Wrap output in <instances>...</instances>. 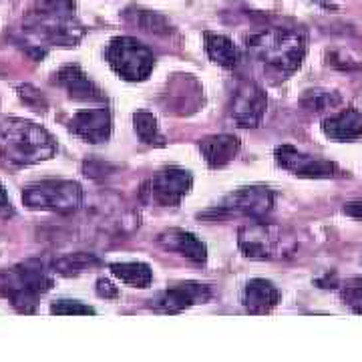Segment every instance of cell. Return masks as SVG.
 <instances>
[{
  "instance_id": "obj_22",
  "label": "cell",
  "mask_w": 362,
  "mask_h": 362,
  "mask_svg": "<svg viewBox=\"0 0 362 362\" xmlns=\"http://www.w3.org/2000/svg\"><path fill=\"white\" fill-rule=\"evenodd\" d=\"M99 259L95 256H87V254H73L61 258L59 262H54V270L61 274H78V272L89 270L90 266H97Z\"/></svg>"
},
{
  "instance_id": "obj_15",
  "label": "cell",
  "mask_w": 362,
  "mask_h": 362,
  "mask_svg": "<svg viewBox=\"0 0 362 362\" xmlns=\"http://www.w3.org/2000/svg\"><path fill=\"white\" fill-rule=\"evenodd\" d=\"M326 137L337 141H352L362 137V113L356 109H344L337 115L328 117L322 123Z\"/></svg>"
},
{
  "instance_id": "obj_25",
  "label": "cell",
  "mask_w": 362,
  "mask_h": 362,
  "mask_svg": "<svg viewBox=\"0 0 362 362\" xmlns=\"http://www.w3.org/2000/svg\"><path fill=\"white\" fill-rule=\"evenodd\" d=\"M342 300L356 314H362V278L346 280L342 286Z\"/></svg>"
},
{
  "instance_id": "obj_3",
  "label": "cell",
  "mask_w": 362,
  "mask_h": 362,
  "mask_svg": "<svg viewBox=\"0 0 362 362\" xmlns=\"http://www.w3.org/2000/svg\"><path fill=\"white\" fill-rule=\"evenodd\" d=\"M51 286L52 280L40 262H25L0 272V296L8 298L21 312H33L37 300L49 292Z\"/></svg>"
},
{
  "instance_id": "obj_17",
  "label": "cell",
  "mask_w": 362,
  "mask_h": 362,
  "mask_svg": "<svg viewBox=\"0 0 362 362\" xmlns=\"http://www.w3.org/2000/svg\"><path fill=\"white\" fill-rule=\"evenodd\" d=\"M199 149L211 168H223L240 151V139L233 135H214L199 143Z\"/></svg>"
},
{
  "instance_id": "obj_14",
  "label": "cell",
  "mask_w": 362,
  "mask_h": 362,
  "mask_svg": "<svg viewBox=\"0 0 362 362\" xmlns=\"http://www.w3.org/2000/svg\"><path fill=\"white\" fill-rule=\"evenodd\" d=\"M159 244L169 250V252H177L181 256H185L192 262H206L207 250L206 244L202 240H197L194 233L185 232V230H168L159 235Z\"/></svg>"
},
{
  "instance_id": "obj_7",
  "label": "cell",
  "mask_w": 362,
  "mask_h": 362,
  "mask_svg": "<svg viewBox=\"0 0 362 362\" xmlns=\"http://www.w3.org/2000/svg\"><path fill=\"white\" fill-rule=\"evenodd\" d=\"M276 161L288 171L296 173L300 177H314V180H328V177H338L342 171L337 163L326 161L320 157H312L298 151L292 145H282L276 149Z\"/></svg>"
},
{
  "instance_id": "obj_28",
  "label": "cell",
  "mask_w": 362,
  "mask_h": 362,
  "mask_svg": "<svg viewBox=\"0 0 362 362\" xmlns=\"http://www.w3.org/2000/svg\"><path fill=\"white\" fill-rule=\"evenodd\" d=\"M97 294L105 300H113V298L119 296V290H117V286H113L109 280H105L101 278L99 282H97Z\"/></svg>"
},
{
  "instance_id": "obj_11",
  "label": "cell",
  "mask_w": 362,
  "mask_h": 362,
  "mask_svg": "<svg viewBox=\"0 0 362 362\" xmlns=\"http://www.w3.org/2000/svg\"><path fill=\"white\" fill-rule=\"evenodd\" d=\"M69 129L89 143H105L111 135V113L107 109L78 111L69 121Z\"/></svg>"
},
{
  "instance_id": "obj_1",
  "label": "cell",
  "mask_w": 362,
  "mask_h": 362,
  "mask_svg": "<svg viewBox=\"0 0 362 362\" xmlns=\"http://www.w3.org/2000/svg\"><path fill=\"white\" fill-rule=\"evenodd\" d=\"M57 153L52 135L25 119H8L0 125V163L4 168H25Z\"/></svg>"
},
{
  "instance_id": "obj_29",
  "label": "cell",
  "mask_w": 362,
  "mask_h": 362,
  "mask_svg": "<svg viewBox=\"0 0 362 362\" xmlns=\"http://www.w3.org/2000/svg\"><path fill=\"white\" fill-rule=\"evenodd\" d=\"M11 211H13L11 199H8V195H6L4 185H0V214H11Z\"/></svg>"
},
{
  "instance_id": "obj_19",
  "label": "cell",
  "mask_w": 362,
  "mask_h": 362,
  "mask_svg": "<svg viewBox=\"0 0 362 362\" xmlns=\"http://www.w3.org/2000/svg\"><path fill=\"white\" fill-rule=\"evenodd\" d=\"M111 274L117 276L121 282L135 286V288H147L153 280V272L143 262H125V264H111Z\"/></svg>"
},
{
  "instance_id": "obj_10",
  "label": "cell",
  "mask_w": 362,
  "mask_h": 362,
  "mask_svg": "<svg viewBox=\"0 0 362 362\" xmlns=\"http://www.w3.org/2000/svg\"><path fill=\"white\" fill-rule=\"evenodd\" d=\"M280 235L266 223H254L240 232V247L247 258H272L280 247Z\"/></svg>"
},
{
  "instance_id": "obj_21",
  "label": "cell",
  "mask_w": 362,
  "mask_h": 362,
  "mask_svg": "<svg viewBox=\"0 0 362 362\" xmlns=\"http://www.w3.org/2000/svg\"><path fill=\"white\" fill-rule=\"evenodd\" d=\"M73 0H37V14L57 21H73Z\"/></svg>"
},
{
  "instance_id": "obj_16",
  "label": "cell",
  "mask_w": 362,
  "mask_h": 362,
  "mask_svg": "<svg viewBox=\"0 0 362 362\" xmlns=\"http://www.w3.org/2000/svg\"><path fill=\"white\" fill-rule=\"evenodd\" d=\"M242 300H244V306H246L247 312H252V314H266V312H270L278 304L280 292L268 280L256 278V280H250L246 284Z\"/></svg>"
},
{
  "instance_id": "obj_13",
  "label": "cell",
  "mask_w": 362,
  "mask_h": 362,
  "mask_svg": "<svg viewBox=\"0 0 362 362\" xmlns=\"http://www.w3.org/2000/svg\"><path fill=\"white\" fill-rule=\"evenodd\" d=\"M57 83L69 93V97L77 101H103V93L90 81L77 65L63 66L57 73Z\"/></svg>"
},
{
  "instance_id": "obj_18",
  "label": "cell",
  "mask_w": 362,
  "mask_h": 362,
  "mask_svg": "<svg viewBox=\"0 0 362 362\" xmlns=\"http://www.w3.org/2000/svg\"><path fill=\"white\" fill-rule=\"evenodd\" d=\"M206 51L214 63L226 66V69H233V66L240 63V51H238V47L228 37H223V35L207 33Z\"/></svg>"
},
{
  "instance_id": "obj_30",
  "label": "cell",
  "mask_w": 362,
  "mask_h": 362,
  "mask_svg": "<svg viewBox=\"0 0 362 362\" xmlns=\"http://www.w3.org/2000/svg\"><path fill=\"white\" fill-rule=\"evenodd\" d=\"M344 214L354 216V218H362V202H352V204H346V207H344Z\"/></svg>"
},
{
  "instance_id": "obj_20",
  "label": "cell",
  "mask_w": 362,
  "mask_h": 362,
  "mask_svg": "<svg viewBox=\"0 0 362 362\" xmlns=\"http://www.w3.org/2000/svg\"><path fill=\"white\" fill-rule=\"evenodd\" d=\"M133 123H135V131L137 135L141 137L143 141L149 143V145H163V137L159 133V125H157V119L151 113H135L133 117Z\"/></svg>"
},
{
  "instance_id": "obj_4",
  "label": "cell",
  "mask_w": 362,
  "mask_h": 362,
  "mask_svg": "<svg viewBox=\"0 0 362 362\" xmlns=\"http://www.w3.org/2000/svg\"><path fill=\"white\" fill-rule=\"evenodd\" d=\"M23 202L30 209L71 214L83 202L81 185L66 180H45L26 185L23 192Z\"/></svg>"
},
{
  "instance_id": "obj_26",
  "label": "cell",
  "mask_w": 362,
  "mask_h": 362,
  "mask_svg": "<svg viewBox=\"0 0 362 362\" xmlns=\"http://www.w3.org/2000/svg\"><path fill=\"white\" fill-rule=\"evenodd\" d=\"M52 314H95L90 306H85L77 300H59L51 306Z\"/></svg>"
},
{
  "instance_id": "obj_6",
  "label": "cell",
  "mask_w": 362,
  "mask_h": 362,
  "mask_svg": "<svg viewBox=\"0 0 362 362\" xmlns=\"http://www.w3.org/2000/svg\"><path fill=\"white\" fill-rule=\"evenodd\" d=\"M189 171L180 168H168L159 171L143 185V199L156 206H177L181 197L192 189Z\"/></svg>"
},
{
  "instance_id": "obj_23",
  "label": "cell",
  "mask_w": 362,
  "mask_h": 362,
  "mask_svg": "<svg viewBox=\"0 0 362 362\" xmlns=\"http://www.w3.org/2000/svg\"><path fill=\"white\" fill-rule=\"evenodd\" d=\"M304 107H308L310 111H326V109H332L340 103V97L337 93H330V90H308L306 97L302 99Z\"/></svg>"
},
{
  "instance_id": "obj_8",
  "label": "cell",
  "mask_w": 362,
  "mask_h": 362,
  "mask_svg": "<svg viewBox=\"0 0 362 362\" xmlns=\"http://www.w3.org/2000/svg\"><path fill=\"white\" fill-rule=\"evenodd\" d=\"M274 204V195L268 187L252 185V187H240L238 192L230 194L218 207L220 214H235V216H252L259 218L266 211H270Z\"/></svg>"
},
{
  "instance_id": "obj_9",
  "label": "cell",
  "mask_w": 362,
  "mask_h": 362,
  "mask_svg": "<svg viewBox=\"0 0 362 362\" xmlns=\"http://www.w3.org/2000/svg\"><path fill=\"white\" fill-rule=\"evenodd\" d=\"M266 113V95L254 83H244L233 97V119L242 127H258Z\"/></svg>"
},
{
  "instance_id": "obj_2",
  "label": "cell",
  "mask_w": 362,
  "mask_h": 362,
  "mask_svg": "<svg viewBox=\"0 0 362 362\" xmlns=\"http://www.w3.org/2000/svg\"><path fill=\"white\" fill-rule=\"evenodd\" d=\"M247 51L259 63L280 73H292L306 54V39L292 28H268L247 37Z\"/></svg>"
},
{
  "instance_id": "obj_27",
  "label": "cell",
  "mask_w": 362,
  "mask_h": 362,
  "mask_svg": "<svg viewBox=\"0 0 362 362\" xmlns=\"http://www.w3.org/2000/svg\"><path fill=\"white\" fill-rule=\"evenodd\" d=\"M18 95H21V99H23L30 109H35V111H45V109H47V99H45L35 87L25 85V87L18 89Z\"/></svg>"
},
{
  "instance_id": "obj_12",
  "label": "cell",
  "mask_w": 362,
  "mask_h": 362,
  "mask_svg": "<svg viewBox=\"0 0 362 362\" xmlns=\"http://www.w3.org/2000/svg\"><path fill=\"white\" fill-rule=\"evenodd\" d=\"M209 298V288L204 284H180L169 288L165 292H161L159 296L153 300V306L157 310L169 312V314H175V312L185 310L194 304L199 302H206Z\"/></svg>"
},
{
  "instance_id": "obj_5",
  "label": "cell",
  "mask_w": 362,
  "mask_h": 362,
  "mask_svg": "<svg viewBox=\"0 0 362 362\" xmlns=\"http://www.w3.org/2000/svg\"><path fill=\"white\" fill-rule=\"evenodd\" d=\"M109 65L117 75L127 81H143L151 75L156 66V57L143 42L131 37H117L107 47Z\"/></svg>"
},
{
  "instance_id": "obj_24",
  "label": "cell",
  "mask_w": 362,
  "mask_h": 362,
  "mask_svg": "<svg viewBox=\"0 0 362 362\" xmlns=\"http://www.w3.org/2000/svg\"><path fill=\"white\" fill-rule=\"evenodd\" d=\"M133 23L139 26L145 33H156V35H163L169 33V25L165 23L163 16L149 13V11H137L133 13Z\"/></svg>"
}]
</instances>
